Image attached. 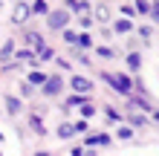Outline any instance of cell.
<instances>
[{"mask_svg":"<svg viewBox=\"0 0 159 156\" xmlns=\"http://www.w3.org/2000/svg\"><path fill=\"white\" fill-rule=\"evenodd\" d=\"M70 12H49V29H67Z\"/></svg>","mask_w":159,"mask_h":156,"instance_id":"6da1fadb","label":"cell"},{"mask_svg":"<svg viewBox=\"0 0 159 156\" xmlns=\"http://www.w3.org/2000/svg\"><path fill=\"white\" fill-rule=\"evenodd\" d=\"M107 78V84H113L119 93H130V78H125V75H104Z\"/></svg>","mask_w":159,"mask_h":156,"instance_id":"7a4b0ae2","label":"cell"},{"mask_svg":"<svg viewBox=\"0 0 159 156\" xmlns=\"http://www.w3.org/2000/svg\"><path fill=\"white\" fill-rule=\"evenodd\" d=\"M41 87H43V93H46V96H58L64 84H61V78H46Z\"/></svg>","mask_w":159,"mask_h":156,"instance_id":"3957f363","label":"cell"},{"mask_svg":"<svg viewBox=\"0 0 159 156\" xmlns=\"http://www.w3.org/2000/svg\"><path fill=\"white\" fill-rule=\"evenodd\" d=\"M26 17H29V6H15V15H12V20H15V23H23Z\"/></svg>","mask_w":159,"mask_h":156,"instance_id":"277c9868","label":"cell"},{"mask_svg":"<svg viewBox=\"0 0 159 156\" xmlns=\"http://www.w3.org/2000/svg\"><path fill=\"white\" fill-rule=\"evenodd\" d=\"M29 12H32V15H49V6H46V3H43V0H35V3H32V9H29Z\"/></svg>","mask_w":159,"mask_h":156,"instance_id":"5b68a950","label":"cell"},{"mask_svg":"<svg viewBox=\"0 0 159 156\" xmlns=\"http://www.w3.org/2000/svg\"><path fill=\"white\" fill-rule=\"evenodd\" d=\"M6 110H9V113L15 116V113H20V110H23V104L17 101V98H6Z\"/></svg>","mask_w":159,"mask_h":156,"instance_id":"8992f818","label":"cell"},{"mask_svg":"<svg viewBox=\"0 0 159 156\" xmlns=\"http://www.w3.org/2000/svg\"><path fill=\"white\" fill-rule=\"evenodd\" d=\"M84 145H110V136H107V133H101V136H90Z\"/></svg>","mask_w":159,"mask_h":156,"instance_id":"52a82bcc","label":"cell"},{"mask_svg":"<svg viewBox=\"0 0 159 156\" xmlns=\"http://www.w3.org/2000/svg\"><path fill=\"white\" fill-rule=\"evenodd\" d=\"M72 87H75V90H78V93H81V90H84V93H87V90H90L93 84H90V81H87V78H72Z\"/></svg>","mask_w":159,"mask_h":156,"instance_id":"ba28073f","label":"cell"},{"mask_svg":"<svg viewBox=\"0 0 159 156\" xmlns=\"http://www.w3.org/2000/svg\"><path fill=\"white\" fill-rule=\"evenodd\" d=\"M43 81H46V75H43L41 69H38V72H32V75H29V84H35V87H41Z\"/></svg>","mask_w":159,"mask_h":156,"instance_id":"9c48e42d","label":"cell"},{"mask_svg":"<svg viewBox=\"0 0 159 156\" xmlns=\"http://www.w3.org/2000/svg\"><path fill=\"white\" fill-rule=\"evenodd\" d=\"M72 133H75V127H72V124H64V127H58V136H61V139H70Z\"/></svg>","mask_w":159,"mask_h":156,"instance_id":"30bf717a","label":"cell"},{"mask_svg":"<svg viewBox=\"0 0 159 156\" xmlns=\"http://www.w3.org/2000/svg\"><path fill=\"white\" fill-rule=\"evenodd\" d=\"M26 41H29L32 47H38V49H43V38H41V35H26Z\"/></svg>","mask_w":159,"mask_h":156,"instance_id":"8fae6325","label":"cell"},{"mask_svg":"<svg viewBox=\"0 0 159 156\" xmlns=\"http://www.w3.org/2000/svg\"><path fill=\"white\" fill-rule=\"evenodd\" d=\"M29 124H32V130H35V133H41V136H43V124H41V118H38V116H32V118H29Z\"/></svg>","mask_w":159,"mask_h":156,"instance_id":"7c38bea8","label":"cell"},{"mask_svg":"<svg viewBox=\"0 0 159 156\" xmlns=\"http://www.w3.org/2000/svg\"><path fill=\"white\" fill-rule=\"evenodd\" d=\"M116 32H130V20H119L116 23Z\"/></svg>","mask_w":159,"mask_h":156,"instance_id":"4fadbf2b","label":"cell"},{"mask_svg":"<svg viewBox=\"0 0 159 156\" xmlns=\"http://www.w3.org/2000/svg\"><path fill=\"white\" fill-rule=\"evenodd\" d=\"M64 41H70V43H78V35L67 29V32H64Z\"/></svg>","mask_w":159,"mask_h":156,"instance_id":"5bb4252c","label":"cell"},{"mask_svg":"<svg viewBox=\"0 0 159 156\" xmlns=\"http://www.w3.org/2000/svg\"><path fill=\"white\" fill-rule=\"evenodd\" d=\"M127 67L130 69H139V55H130V58H127Z\"/></svg>","mask_w":159,"mask_h":156,"instance_id":"9a60e30c","label":"cell"},{"mask_svg":"<svg viewBox=\"0 0 159 156\" xmlns=\"http://www.w3.org/2000/svg\"><path fill=\"white\" fill-rule=\"evenodd\" d=\"M78 43H81V47H84V49H87V47H90V43H93V41H90V35H78Z\"/></svg>","mask_w":159,"mask_h":156,"instance_id":"2e32d148","label":"cell"},{"mask_svg":"<svg viewBox=\"0 0 159 156\" xmlns=\"http://www.w3.org/2000/svg\"><path fill=\"white\" fill-rule=\"evenodd\" d=\"M130 124H145V118L139 116V113H130Z\"/></svg>","mask_w":159,"mask_h":156,"instance_id":"e0dca14e","label":"cell"},{"mask_svg":"<svg viewBox=\"0 0 159 156\" xmlns=\"http://www.w3.org/2000/svg\"><path fill=\"white\" fill-rule=\"evenodd\" d=\"M98 55H101V58H113V49H107V47H101V49H98Z\"/></svg>","mask_w":159,"mask_h":156,"instance_id":"ac0fdd59","label":"cell"},{"mask_svg":"<svg viewBox=\"0 0 159 156\" xmlns=\"http://www.w3.org/2000/svg\"><path fill=\"white\" fill-rule=\"evenodd\" d=\"M41 61H52V49H41Z\"/></svg>","mask_w":159,"mask_h":156,"instance_id":"d6986e66","label":"cell"},{"mask_svg":"<svg viewBox=\"0 0 159 156\" xmlns=\"http://www.w3.org/2000/svg\"><path fill=\"white\" fill-rule=\"evenodd\" d=\"M67 107H81V98H78V96H72L70 101H67Z\"/></svg>","mask_w":159,"mask_h":156,"instance_id":"ffe728a7","label":"cell"},{"mask_svg":"<svg viewBox=\"0 0 159 156\" xmlns=\"http://www.w3.org/2000/svg\"><path fill=\"white\" fill-rule=\"evenodd\" d=\"M119 139H130V127H121V130H119Z\"/></svg>","mask_w":159,"mask_h":156,"instance_id":"44dd1931","label":"cell"},{"mask_svg":"<svg viewBox=\"0 0 159 156\" xmlns=\"http://www.w3.org/2000/svg\"><path fill=\"white\" fill-rule=\"evenodd\" d=\"M153 17H156V20H159V6H153Z\"/></svg>","mask_w":159,"mask_h":156,"instance_id":"7402d4cb","label":"cell"},{"mask_svg":"<svg viewBox=\"0 0 159 156\" xmlns=\"http://www.w3.org/2000/svg\"><path fill=\"white\" fill-rule=\"evenodd\" d=\"M0 142H3V133H0Z\"/></svg>","mask_w":159,"mask_h":156,"instance_id":"603a6c76","label":"cell"}]
</instances>
